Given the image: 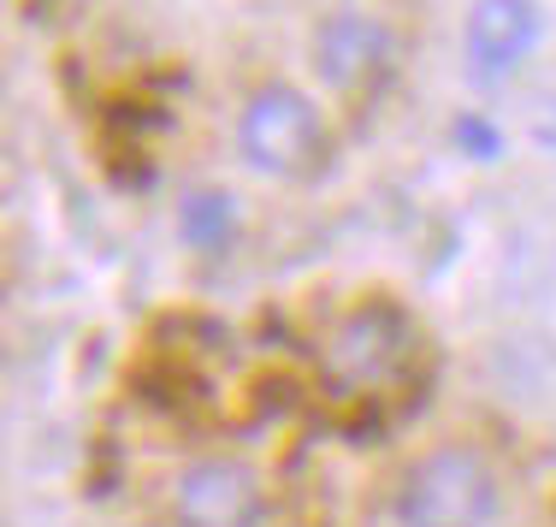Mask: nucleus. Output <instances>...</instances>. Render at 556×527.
<instances>
[{"label": "nucleus", "mask_w": 556, "mask_h": 527, "mask_svg": "<svg viewBox=\"0 0 556 527\" xmlns=\"http://www.w3.org/2000/svg\"><path fill=\"white\" fill-rule=\"evenodd\" d=\"M497 516V468L473 444H439V451L415 456L396 480V522L403 527H492Z\"/></svg>", "instance_id": "nucleus-1"}, {"label": "nucleus", "mask_w": 556, "mask_h": 527, "mask_svg": "<svg viewBox=\"0 0 556 527\" xmlns=\"http://www.w3.org/2000/svg\"><path fill=\"white\" fill-rule=\"evenodd\" d=\"M408 355H415V321L396 302L374 297L326 332L320 367L338 391H386L408 374Z\"/></svg>", "instance_id": "nucleus-2"}, {"label": "nucleus", "mask_w": 556, "mask_h": 527, "mask_svg": "<svg viewBox=\"0 0 556 527\" xmlns=\"http://www.w3.org/2000/svg\"><path fill=\"white\" fill-rule=\"evenodd\" d=\"M237 149L261 178H302L326 149L320 108L290 84H261L237 113Z\"/></svg>", "instance_id": "nucleus-3"}, {"label": "nucleus", "mask_w": 556, "mask_h": 527, "mask_svg": "<svg viewBox=\"0 0 556 527\" xmlns=\"http://www.w3.org/2000/svg\"><path fill=\"white\" fill-rule=\"evenodd\" d=\"M172 522L178 527H261L267 522V486L237 456H195L172 480Z\"/></svg>", "instance_id": "nucleus-4"}, {"label": "nucleus", "mask_w": 556, "mask_h": 527, "mask_svg": "<svg viewBox=\"0 0 556 527\" xmlns=\"http://www.w3.org/2000/svg\"><path fill=\"white\" fill-rule=\"evenodd\" d=\"M539 30H545V12L533 0H473L462 30L473 84H503L509 72H521V60L539 48Z\"/></svg>", "instance_id": "nucleus-5"}, {"label": "nucleus", "mask_w": 556, "mask_h": 527, "mask_svg": "<svg viewBox=\"0 0 556 527\" xmlns=\"http://www.w3.org/2000/svg\"><path fill=\"white\" fill-rule=\"evenodd\" d=\"M314 65L338 96H362L391 72V30L367 12H332L314 30Z\"/></svg>", "instance_id": "nucleus-6"}, {"label": "nucleus", "mask_w": 556, "mask_h": 527, "mask_svg": "<svg viewBox=\"0 0 556 527\" xmlns=\"http://www.w3.org/2000/svg\"><path fill=\"white\" fill-rule=\"evenodd\" d=\"M178 237L202 255H219L237 237V202L225 190H190L178 202Z\"/></svg>", "instance_id": "nucleus-7"}, {"label": "nucleus", "mask_w": 556, "mask_h": 527, "mask_svg": "<svg viewBox=\"0 0 556 527\" xmlns=\"http://www.w3.org/2000/svg\"><path fill=\"white\" fill-rule=\"evenodd\" d=\"M450 137H456V149L468 154V161H497L503 154V130L480 113H462L456 125H450Z\"/></svg>", "instance_id": "nucleus-8"}]
</instances>
